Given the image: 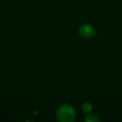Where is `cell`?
Instances as JSON below:
<instances>
[{
	"mask_svg": "<svg viewBox=\"0 0 122 122\" xmlns=\"http://www.w3.org/2000/svg\"><path fill=\"white\" fill-rule=\"evenodd\" d=\"M56 119L61 122H72L76 118V112L70 104H62L56 112Z\"/></svg>",
	"mask_w": 122,
	"mask_h": 122,
	"instance_id": "cell-1",
	"label": "cell"
},
{
	"mask_svg": "<svg viewBox=\"0 0 122 122\" xmlns=\"http://www.w3.org/2000/svg\"><path fill=\"white\" fill-rule=\"evenodd\" d=\"M79 33L81 35V36H82L83 38L89 39L94 36V35L95 34V29L92 25L85 24H82L79 27Z\"/></svg>",
	"mask_w": 122,
	"mask_h": 122,
	"instance_id": "cell-2",
	"label": "cell"
},
{
	"mask_svg": "<svg viewBox=\"0 0 122 122\" xmlns=\"http://www.w3.org/2000/svg\"><path fill=\"white\" fill-rule=\"evenodd\" d=\"M81 110L84 113H89L92 110V105L89 102H85L81 105Z\"/></svg>",
	"mask_w": 122,
	"mask_h": 122,
	"instance_id": "cell-3",
	"label": "cell"
},
{
	"mask_svg": "<svg viewBox=\"0 0 122 122\" xmlns=\"http://www.w3.org/2000/svg\"><path fill=\"white\" fill-rule=\"evenodd\" d=\"M85 121L87 122H99V119L98 118V117L97 115L94 114H89L88 116L86 117L85 118Z\"/></svg>",
	"mask_w": 122,
	"mask_h": 122,
	"instance_id": "cell-4",
	"label": "cell"
}]
</instances>
